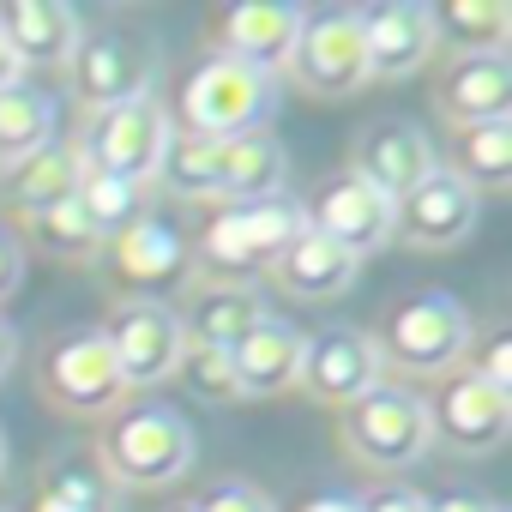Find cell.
Masks as SVG:
<instances>
[{
    "label": "cell",
    "mask_w": 512,
    "mask_h": 512,
    "mask_svg": "<svg viewBox=\"0 0 512 512\" xmlns=\"http://www.w3.org/2000/svg\"><path fill=\"white\" fill-rule=\"evenodd\" d=\"M380 350H374V338L368 332H356V326H326V332H314V338H302V374H296V386L314 398V404H356L362 392H374L380 386Z\"/></svg>",
    "instance_id": "9c48e42d"
},
{
    "label": "cell",
    "mask_w": 512,
    "mask_h": 512,
    "mask_svg": "<svg viewBox=\"0 0 512 512\" xmlns=\"http://www.w3.org/2000/svg\"><path fill=\"white\" fill-rule=\"evenodd\" d=\"M0 37L19 55V67H67L85 25L67 0H13V7H0Z\"/></svg>",
    "instance_id": "d6986e66"
},
{
    "label": "cell",
    "mask_w": 512,
    "mask_h": 512,
    "mask_svg": "<svg viewBox=\"0 0 512 512\" xmlns=\"http://www.w3.org/2000/svg\"><path fill=\"white\" fill-rule=\"evenodd\" d=\"M169 512H199V506H169Z\"/></svg>",
    "instance_id": "7bdbcfd3"
},
{
    "label": "cell",
    "mask_w": 512,
    "mask_h": 512,
    "mask_svg": "<svg viewBox=\"0 0 512 512\" xmlns=\"http://www.w3.org/2000/svg\"><path fill=\"white\" fill-rule=\"evenodd\" d=\"M302 19H308V13L290 7V0H241V7H229V13L217 19V43H223L229 61L272 73V67L290 61Z\"/></svg>",
    "instance_id": "2e32d148"
},
{
    "label": "cell",
    "mask_w": 512,
    "mask_h": 512,
    "mask_svg": "<svg viewBox=\"0 0 512 512\" xmlns=\"http://www.w3.org/2000/svg\"><path fill=\"white\" fill-rule=\"evenodd\" d=\"M79 175H85V157H79V151H67V145H43L37 157H25V163L7 169V199H13L25 217H37V211L73 205Z\"/></svg>",
    "instance_id": "484cf974"
},
{
    "label": "cell",
    "mask_w": 512,
    "mask_h": 512,
    "mask_svg": "<svg viewBox=\"0 0 512 512\" xmlns=\"http://www.w3.org/2000/svg\"><path fill=\"white\" fill-rule=\"evenodd\" d=\"M229 368H235V392L241 398H272V392H290L296 374H302V332L290 320H260L235 350H229Z\"/></svg>",
    "instance_id": "7402d4cb"
},
{
    "label": "cell",
    "mask_w": 512,
    "mask_h": 512,
    "mask_svg": "<svg viewBox=\"0 0 512 512\" xmlns=\"http://www.w3.org/2000/svg\"><path fill=\"white\" fill-rule=\"evenodd\" d=\"M290 67H296V79L314 97H350V91H362L374 79L368 73V49H362V13H350V7L308 13L302 31H296Z\"/></svg>",
    "instance_id": "ba28073f"
},
{
    "label": "cell",
    "mask_w": 512,
    "mask_h": 512,
    "mask_svg": "<svg viewBox=\"0 0 512 512\" xmlns=\"http://www.w3.org/2000/svg\"><path fill=\"white\" fill-rule=\"evenodd\" d=\"M272 278H278V290L284 296H302V302H332V296H344L350 284H356V272H362V260L356 253H344L338 241H326L314 223L278 253V260L266 266Z\"/></svg>",
    "instance_id": "44dd1931"
},
{
    "label": "cell",
    "mask_w": 512,
    "mask_h": 512,
    "mask_svg": "<svg viewBox=\"0 0 512 512\" xmlns=\"http://www.w3.org/2000/svg\"><path fill=\"white\" fill-rule=\"evenodd\" d=\"M308 223L326 235V241H338L344 253H374L380 241H392V199L386 193H374L362 175H332L326 187H320V199L308 205Z\"/></svg>",
    "instance_id": "4fadbf2b"
},
{
    "label": "cell",
    "mask_w": 512,
    "mask_h": 512,
    "mask_svg": "<svg viewBox=\"0 0 512 512\" xmlns=\"http://www.w3.org/2000/svg\"><path fill=\"white\" fill-rule=\"evenodd\" d=\"M302 512H362V500H350V494H320V500H308Z\"/></svg>",
    "instance_id": "ab89813d"
},
{
    "label": "cell",
    "mask_w": 512,
    "mask_h": 512,
    "mask_svg": "<svg viewBox=\"0 0 512 512\" xmlns=\"http://www.w3.org/2000/svg\"><path fill=\"white\" fill-rule=\"evenodd\" d=\"M73 205H79V217L91 223L97 241H115L127 223L145 217V211H139V205H145V187H133V181H121V175H103V169H85Z\"/></svg>",
    "instance_id": "f546056e"
},
{
    "label": "cell",
    "mask_w": 512,
    "mask_h": 512,
    "mask_svg": "<svg viewBox=\"0 0 512 512\" xmlns=\"http://www.w3.org/2000/svg\"><path fill=\"white\" fill-rule=\"evenodd\" d=\"M199 512H278V500L266 488H253V482H217L199 500Z\"/></svg>",
    "instance_id": "e575fe53"
},
{
    "label": "cell",
    "mask_w": 512,
    "mask_h": 512,
    "mask_svg": "<svg viewBox=\"0 0 512 512\" xmlns=\"http://www.w3.org/2000/svg\"><path fill=\"white\" fill-rule=\"evenodd\" d=\"M272 103H278L272 73L211 55L205 67H193V79L181 91V121H187V139H241V133H260Z\"/></svg>",
    "instance_id": "7a4b0ae2"
},
{
    "label": "cell",
    "mask_w": 512,
    "mask_h": 512,
    "mask_svg": "<svg viewBox=\"0 0 512 512\" xmlns=\"http://www.w3.org/2000/svg\"><path fill=\"white\" fill-rule=\"evenodd\" d=\"M362 49L374 79H410L434 55V25L422 0H386V7L362 13Z\"/></svg>",
    "instance_id": "ac0fdd59"
},
{
    "label": "cell",
    "mask_w": 512,
    "mask_h": 512,
    "mask_svg": "<svg viewBox=\"0 0 512 512\" xmlns=\"http://www.w3.org/2000/svg\"><path fill=\"white\" fill-rule=\"evenodd\" d=\"M169 139H175V127H169L163 103L157 97H139V103H121V109L91 115L79 157H85V169H103V175H121V181L145 187L157 175Z\"/></svg>",
    "instance_id": "52a82bcc"
},
{
    "label": "cell",
    "mask_w": 512,
    "mask_h": 512,
    "mask_svg": "<svg viewBox=\"0 0 512 512\" xmlns=\"http://www.w3.org/2000/svg\"><path fill=\"white\" fill-rule=\"evenodd\" d=\"M500 512H506V506H500Z\"/></svg>",
    "instance_id": "ee69618b"
},
{
    "label": "cell",
    "mask_w": 512,
    "mask_h": 512,
    "mask_svg": "<svg viewBox=\"0 0 512 512\" xmlns=\"http://www.w3.org/2000/svg\"><path fill=\"white\" fill-rule=\"evenodd\" d=\"M446 169H452L464 187H512V121L458 127Z\"/></svg>",
    "instance_id": "f1b7e54d"
},
{
    "label": "cell",
    "mask_w": 512,
    "mask_h": 512,
    "mask_svg": "<svg viewBox=\"0 0 512 512\" xmlns=\"http://www.w3.org/2000/svg\"><path fill=\"white\" fill-rule=\"evenodd\" d=\"M175 380H181L199 404H241V392H235V368H229L223 350H199V344H187L181 362H175Z\"/></svg>",
    "instance_id": "1f68e13d"
},
{
    "label": "cell",
    "mask_w": 512,
    "mask_h": 512,
    "mask_svg": "<svg viewBox=\"0 0 512 512\" xmlns=\"http://www.w3.org/2000/svg\"><path fill=\"white\" fill-rule=\"evenodd\" d=\"M103 344L115 356L121 386H157V380H169L175 362H181V350H187L181 320L163 302H127L115 314V326L103 332Z\"/></svg>",
    "instance_id": "30bf717a"
},
{
    "label": "cell",
    "mask_w": 512,
    "mask_h": 512,
    "mask_svg": "<svg viewBox=\"0 0 512 512\" xmlns=\"http://www.w3.org/2000/svg\"><path fill=\"white\" fill-rule=\"evenodd\" d=\"M362 512H428V500L422 494H410V488H398V494H380L374 506H362Z\"/></svg>",
    "instance_id": "74e56055"
},
{
    "label": "cell",
    "mask_w": 512,
    "mask_h": 512,
    "mask_svg": "<svg viewBox=\"0 0 512 512\" xmlns=\"http://www.w3.org/2000/svg\"><path fill=\"white\" fill-rule=\"evenodd\" d=\"M410 235L416 247H452V241H464L470 229H476V187H464L446 163L428 175V181H416L398 205H392V235Z\"/></svg>",
    "instance_id": "5bb4252c"
},
{
    "label": "cell",
    "mask_w": 512,
    "mask_h": 512,
    "mask_svg": "<svg viewBox=\"0 0 512 512\" xmlns=\"http://www.w3.org/2000/svg\"><path fill=\"white\" fill-rule=\"evenodd\" d=\"M13 356H19V338H13V326H7V320H0V380H7Z\"/></svg>",
    "instance_id": "60d3db41"
},
{
    "label": "cell",
    "mask_w": 512,
    "mask_h": 512,
    "mask_svg": "<svg viewBox=\"0 0 512 512\" xmlns=\"http://www.w3.org/2000/svg\"><path fill=\"white\" fill-rule=\"evenodd\" d=\"M428 422H434V434H440L452 452L482 458V452H500V446H506V434H512V398H500V392H488L482 380L458 374V380L440 392V404H428Z\"/></svg>",
    "instance_id": "9a60e30c"
},
{
    "label": "cell",
    "mask_w": 512,
    "mask_h": 512,
    "mask_svg": "<svg viewBox=\"0 0 512 512\" xmlns=\"http://www.w3.org/2000/svg\"><path fill=\"white\" fill-rule=\"evenodd\" d=\"M440 103H446L452 127L506 121V109H512V61L506 55H458V67L440 85Z\"/></svg>",
    "instance_id": "cb8c5ba5"
},
{
    "label": "cell",
    "mask_w": 512,
    "mask_h": 512,
    "mask_svg": "<svg viewBox=\"0 0 512 512\" xmlns=\"http://www.w3.org/2000/svg\"><path fill=\"white\" fill-rule=\"evenodd\" d=\"M67 73H73V91H79V103L91 115L121 109V103L151 97V85H157V43L145 31H91V37H79Z\"/></svg>",
    "instance_id": "8992f818"
},
{
    "label": "cell",
    "mask_w": 512,
    "mask_h": 512,
    "mask_svg": "<svg viewBox=\"0 0 512 512\" xmlns=\"http://www.w3.org/2000/svg\"><path fill=\"white\" fill-rule=\"evenodd\" d=\"M0 470H7V434H0Z\"/></svg>",
    "instance_id": "b9f144b4"
},
{
    "label": "cell",
    "mask_w": 512,
    "mask_h": 512,
    "mask_svg": "<svg viewBox=\"0 0 512 512\" xmlns=\"http://www.w3.org/2000/svg\"><path fill=\"white\" fill-rule=\"evenodd\" d=\"M434 43H458V55H506L512 37V7L506 0H446V7H428Z\"/></svg>",
    "instance_id": "4316f807"
},
{
    "label": "cell",
    "mask_w": 512,
    "mask_h": 512,
    "mask_svg": "<svg viewBox=\"0 0 512 512\" xmlns=\"http://www.w3.org/2000/svg\"><path fill=\"white\" fill-rule=\"evenodd\" d=\"M97 464H103L109 482L163 488V482H175L193 464V428H187V416H175L163 404H133V410L109 416Z\"/></svg>",
    "instance_id": "6da1fadb"
},
{
    "label": "cell",
    "mask_w": 512,
    "mask_h": 512,
    "mask_svg": "<svg viewBox=\"0 0 512 512\" xmlns=\"http://www.w3.org/2000/svg\"><path fill=\"white\" fill-rule=\"evenodd\" d=\"M350 175H362L374 193H386L392 205L416 187V181H428L434 169H440V157H434V139L416 127V121H380V127H368V133H356V151H350Z\"/></svg>",
    "instance_id": "8fae6325"
},
{
    "label": "cell",
    "mask_w": 512,
    "mask_h": 512,
    "mask_svg": "<svg viewBox=\"0 0 512 512\" xmlns=\"http://www.w3.org/2000/svg\"><path fill=\"white\" fill-rule=\"evenodd\" d=\"M428 512H500V500H488V494H446V500H428Z\"/></svg>",
    "instance_id": "8d00e7d4"
},
{
    "label": "cell",
    "mask_w": 512,
    "mask_h": 512,
    "mask_svg": "<svg viewBox=\"0 0 512 512\" xmlns=\"http://www.w3.org/2000/svg\"><path fill=\"white\" fill-rule=\"evenodd\" d=\"M157 181L181 199H211V139H169L163 163H157Z\"/></svg>",
    "instance_id": "4dcf8cb0"
},
{
    "label": "cell",
    "mask_w": 512,
    "mask_h": 512,
    "mask_svg": "<svg viewBox=\"0 0 512 512\" xmlns=\"http://www.w3.org/2000/svg\"><path fill=\"white\" fill-rule=\"evenodd\" d=\"M464 356H470V368H464L470 380H482L488 392L512 398V332H506V326H494L482 344L470 338V350H464Z\"/></svg>",
    "instance_id": "836d02e7"
},
{
    "label": "cell",
    "mask_w": 512,
    "mask_h": 512,
    "mask_svg": "<svg viewBox=\"0 0 512 512\" xmlns=\"http://www.w3.org/2000/svg\"><path fill=\"white\" fill-rule=\"evenodd\" d=\"M43 145H55V97L31 85L0 91V169L37 157Z\"/></svg>",
    "instance_id": "83f0119b"
},
{
    "label": "cell",
    "mask_w": 512,
    "mask_h": 512,
    "mask_svg": "<svg viewBox=\"0 0 512 512\" xmlns=\"http://www.w3.org/2000/svg\"><path fill=\"white\" fill-rule=\"evenodd\" d=\"M470 338H476L470 308L446 290H428V296H410L404 308L386 314L374 350H380V362H392L404 374H446L470 350Z\"/></svg>",
    "instance_id": "3957f363"
},
{
    "label": "cell",
    "mask_w": 512,
    "mask_h": 512,
    "mask_svg": "<svg viewBox=\"0 0 512 512\" xmlns=\"http://www.w3.org/2000/svg\"><path fill=\"white\" fill-rule=\"evenodd\" d=\"M43 392H49L61 410H85V416L109 410L127 386H121V374H115V356H109L103 332H73V338H61V344L49 350V362H43Z\"/></svg>",
    "instance_id": "7c38bea8"
},
{
    "label": "cell",
    "mask_w": 512,
    "mask_h": 512,
    "mask_svg": "<svg viewBox=\"0 0 512 512\" xmlns=\"http://www.w3.org/2000/svg\"><path fill=\"white\" fill-rule=\"evenodd\" d=\"M109 266H115V278H121L139 302H157L169 284H181L187 253H181V235H175L169 223L139 217V223H127V229L109 241Z\"/></svg>",
    "instance_id": "e0dca14e"
},
{
    "label": "cell",
    "mask_w": 512,
    "mask_h": 512,
    "mask_svg": "<svg viewBox=\"0 0 512 512\" xmlns=\"http://www.w3.org/2000/svg\"><path fill=\"white\" fill-rule=\"evenodd\" d=\"M13 85H25V67H19V55L7 49V37H0V91H13Z\"/></svg>",
    "instance_id": "f35d334b"
},
{
    "label": "cell",
    "mask_w": 512,
    "mask_h": 512,
    "mask_svg": "<svg viewBox=\"0 0 512 512\" xmlns=\"http://www.w3.org/2000/svg\"><path fill=\"white\" fill-rule=\"evenodd\" d=\"M308 229V205L302 199H247V205H223L205 223V260L223 278H247V272H266L278 253Z\"/></svg>",
    "instance_id": "277c9868"
},
{
    "label": "cell",
    "mask_w": 512,
    "mask_h": 512,
    "mask_svg": "<svg viewBox=\"0 0 512 512\" xmlns=\"http://www.w3.org/2000/svg\"><path fill=\"white\" fill-rule=\"evenodd\" d=\"M284 145L272 133H241V139H211V199L247 205V199H272L284 187Z\"/></svg>",
    "instance_id": "ffe728a7"
},
{
    "label": "cell",
    "mask_w": 512,
    "mask_h": 512,
    "mask_svg": "<svg viewBox=\"0 0 512 512\" xmlns=\"http://www.w3.org/2000/svg\"><path fill=\"white\" fill-rule=\"evenodd\" d=\"M19 284H25V241L0 229V302H7Z\"/></svg>",
    "instance_id": "d590c367"
},
{
    "label": "cell",
    "mask_w": 512,
    "mask_h": 512,
    "mask_svg": "<svg viewBox=\"0 0 512 512\" xmlns=\"http://www.w3.org/2000/svg\"><path fill=\"white\" fill-rule=\"evenodd\" d=\"M175 320H181V338L187 344L229 356L253 326L266 320V308H260V296H253L247 284H205V290H193L187 314H175Z\"/></svg>",
    "instance_id": "603a6c76"
},
{
    "label": "cell",
    "mask_w": 512,
    "mask_h": 512,
    "mask_svg": "<svg viewBox=\"0 0 512 512\" xmlns=\"http://www.w3.org/2000/svg\"><path fill=\"white\" fill-rule=\"evenodd\" d=\"M31 247L55 253V260H79V253L97 247V235H91V223L79 217V205H55V211H37V217H31Z\"/></svg>",
    "instance_id": "d6a6232c"
},
{
    "label": "cell",
    "mask_w": 512,
    "mask_h": 512,
    "mask_svg": "<svg viewBox=\"0 0 512 512\" xmlns=\"http://www.w3.org/2000/svg\"><path fill=\"white\" fill-rule=\"evenodd\" d=\"M31 512H115V482L91 452H61L43 464Z\"/></svg>",
    "instance_id": "d4e9b609"
},
{
    "label": "cell",
    "mask_w": 512,
    "mask_h": 512,
    "mask_svg": "<svg viewBox=\"0 0 512 512\" xmlns=\"http://www.w3.org/2000/svg\"><path fill=\"white\" fill-rule=\"evenodd\" d=\"M344 446L368 464V470H410L428 446H434V422H428V398L404 392V386H374L356 404H344Z\"/></svg>",
    "instance_id": "5b68a950"
}]
</instances>
